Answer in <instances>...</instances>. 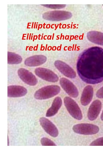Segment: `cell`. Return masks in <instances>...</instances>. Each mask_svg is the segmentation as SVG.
<instances>
[{"label":"cell","mask_w":103,"mask_h":155,"mask_svg":"<svg viewBox=\"0 0 103 155\" xmlns=\"http://www.w3.org/2000/svg\"><path fill=\"white\" fill-rule=\"evenodd\" d=\"M78 74L84 82L96 84L103 81V49L93 46L79 56L76 65Z\"/></svg>","instance_id":"6da1fadb"},{"label":"cell","mask_w":103,"mask_h":155,"mask_svg":"<svg viewBox=\"0 0 103 155\" xmlns=\"http://www.w3.org/2000/svg\"><path fill=\"white\" fill-rule=\"evenodd\" d=\"M60 88L57 85H48L43 87L37 90L34 97L37 100H44L52 98L60 92Z\"/></svg>","instance_id":"7a4b0ae2"},{"label":"cell","mask_w":103,"mask_h":155,"mask_svg":"<svg viewBox=\"0 0 103 155\" xmlns=\"http://www.w3.org/2000/svg\"><path fill=\"white\" fill-rule=\"evenodd\" d=\"M71 12L63 10H55L47 11L43 13L42 18L52 21H59L68 20L72 16Z\"/></svg>","instance_id":"3957f363"},{"label":"cell","mask_w":103,"mask_h":155,"mask_svg":"<svg viewBox=\"0 0 103 155\" xmlns=\"http://www.w3.org/2000/svg\"><path fill=\"white\" fill-rule=\"evenodd\" d=\"M64 103L70 115L74 119L81 120L83 118L82 114L77 103L71 97L66 96L64 99Z\"/></svg>","instance_id":"277c9868"},{"label":"cell","mask_w":103,"mask_h":155,"mask_svg":"<svg viewBox=\"0 0 103 155\" xmlns=\"http://www.w3.org/2000/svg\"><path fill=\"white\" fill-rule=\"evenodd\" d=\"M72 129L75 133L84 135H92L97 133L99 129L97 126L88 123H81L74 125Z\"/></svg>","instance_id":"5b68a950"},{"label":"cell","mask_w":103,"mask_h":155,"mask_svg":"<svg viewBox=\"0 0 103 155\" xmlns=\"http://www.w3.org/2000/svg\"><path fill=\"white\" fill-rule=\"evenodd\" d=\"M34 72L38 77L47 82H55L59 80V77L56 74L46 68L41 67L36 68Z\"/></svg>","instance_id":"8992f818"},{"label":"cell","mask_w":103,"mask_h":155,"mask_svg":"<svg viewBox=\"0 0 103 155\" xmlns=\"http://www.w3.org/2000/svg\"><path fill=\"white\" fill-rule=\"evenodd\" d=\"M17 74L21 80L28 85L34 86L37 84L38 81L35 76L25 68H21L19 69Z\"/></svg>","instance_id":"52a82bcc"},{"label":"cell","mask_w":103,"mask_h":155,"mask_svg":"<svg viewBox=\"0 0 103 155\" xmlns=\"http://www.w3.org/2000/svg\"><path fill=\"white\" fill-rule=\"evenodd\" d=\"M60 84L63 89L70 97L75 98L78 96L79 93L77 88L68 79L65 78H61Z\"/></svg>","instance_id":"ba28073f"},{"label":"cell","mask_w":103,"mask_h":155,"mask_svg":"<svg viewBox=\"0 0 103 155\" xmlns=\"http://www.w3.org/2000/svg\"><path fill=\"white\" fill-rule=\"evenodd\" d=\"M54 65L59 71L66 77L70 78L76 77V74L75 71L65 62L57 60L54 62Z\"/></svg>","instance_id":"9c48e42d"},{"label":"cell","mask_w":103,"mask_h":155,"mask_svg":"<svg viewBox=\"0 0 103 155\" xmlns=\"http://www.w3.org/2000/svg\"><path fill=\"white\" fill-rule=\"evenodd\" d=\"M41 125L44 131L54 137H57L59 131L57 127L50 121L45 117H41L39 120Z\"/></svg>","instance_id":"30bf717a"},{"label":"cell","mask_w":103,"mask_h":155,"mask_svg":"<svg viewBox=\"0 0 103 155\" xmlns=\"http://www.w3.org/2000/svg\"><path fill=\"white\" fill-rule=\"evenodd\" d=\"M102 103L97 99L94 101L90 104L88 112V119L90 121L95 120L98 117L101 110Z\"/></svg>","instance_id":"8fae6325"},{"label":"cell","mask_w":103,"mask_h":155,"mask_svg":"<svg viewBox=\"0 0 103 155\" xmlns=\"http://www.w3.org/2000/svg\"><path fill=\"white\" fill-rule=\"evenodd\" d=\"M47 59V57L45 55H34L26 58L24 61V63L28 67H36L46 62Z\"/></svg>","instance_id":"7c38bea8"},{"label":"cell","mask_w":103,"mask_h":155,"mask_svg":"<svg viewBox=\"0 0 103 155\" xmlns=\"http://www.w3.org/2000/svg\"><path fill=\"white\" fill-rule=\"evenodd\" d=\"M27 92L24 87L18 85H11L7 87V96L9 97H18L25 96Z\"/></svg>","instance_id":"4fadbf2b"},{"label":"cell","mask_w":103,"mask_h":155,"mask_svg":"<svg viewBox=\"0 0 103 155\" xmlns=\"http://www.w3.org/2000/svg\"><path fill=\"white\" fill-rule=\"evenodd\" d=\"M93 88L91 85H88L84 89L80 98V102L83 106L88 105L91 101L93 95Z\"/></svg>","instance_id":"5bb4252c"},{"label":"cell","mask_w":103,"mask_h":155,"mask_svg":"<svg viewBox=\"0 0 103 155\" xmlns=\"http://www.w3.org/2000/svg\"><path fill=\"white\" fill-rule=\"evenodd\" d=\"M62 104V100L59 97H56L54 99L51 106L47 111L46 116L51 117L56 115L60 108Z\"/></svg>","instance_id":"9a60e30c"},{"label":"cell","mask_w":103,"mask_h":155,"mask_svg":"<svg viewBox=\"0 0 103 155\" xmlns=\"http://www.w3.org/2000/svg\"><path fill=\"white\" fill-rule=\"evenodd\" d=\"M88 40L96 44L103 46V33L96 31H91L87 34Z\"/></svg>","instance_id":"2e32d148"},{"label":"cell","mask_w":103,"mask_h":155,"mask_svg":"<svg viewBox=\"0 0 103 155\" xmlns=\"http://www.w3.org/2000/svg\"><path fill=\"white\" fill-rule=\"evenodd\" d=\"M22 58L19 54L14 52L7 53V63L9 64L16 65L21 63Z\"/></svg>","instance_id":"e0dca14e"},{"label":"cell","mask_w":103,"mask_h":155,"mask_svg":"<svg viewBox=\"0 0 103 155\" xmlns=\"http://www.w3.org/2000/svg\"><path fill=\"white\" fill-rule=\"evenodd\" d=\"M43 146H56L57 145L52 141L49 138L45 137L42 138L40 140Z\"/></svg>","instance_id":"ac0fdd59"},{"label":"cell","mask_w":103,"mask_h":155,"mask_svg":"<svg viewBox=\"0 0 103 155\" xmlns=\"http://www.w3.org/2000/svg\"><path fill=\"white\" fill-rule=\"evenodd\" d=\"M43 7L52 9H59L65 7L66 5L64 4H41Z\"/></svg>","instance_id":"d6986e66"},{"label":"cell","mask_w":103,"mask_h":155,"mask_svg":"<svg viewBox=\"0 0 103 155\" xmlns=\"http://www.w3.org/2000/svg\"><path fill=\"white\" fill-rule=\"evenodd\" d=\"M91 146H103V137L99 138L92 141L90 144Z\"/></svg>","instance_id":"ffe728a7"},{"label":"cell","mask_w":103,"mask_h":155,"mask_svg":"<svg viewBox=\"0 0 103 155\" xmlns=\"http://www.w3.org/2000/svg\"><path fill=\"white\" fill-rule=\"evenodd\" d=\"M96 96L98 98L103 99V86L97 91Z\"/></svg>","instance_id":"44dd1931"},{"label":"cell","mask_w":103,"mask_h":155,"mask_svg":"<svg viewBox=\"0 0 103 155\" xmlns=\"http://www.w3.org/2000/svg\"><path fill=\"white\" fill-rule=\"evenodd\" d=\"M100 118H101V120L102 121H103V110L101 114Z\"/></svg>","instance_id":"7402d4cb"},{"label":"cell","mask_w":103,"mask_h":155,"mask_svg":"<svg viewBox=\"0 0 103 155\" xmlns=\"http://www.w3.org/2000/svg\"><path fill=\"white\" fill-rule=\"evenodd\" d=\"M103 6V5H102Z\"/></svg>","instance_id":"603a6c76"}]
</instances>
